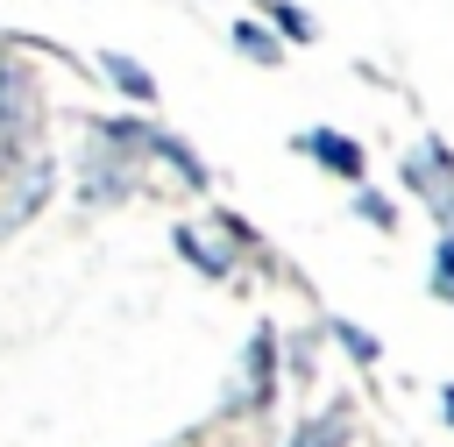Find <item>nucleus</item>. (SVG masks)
Instances as JSON below:
<instances>
[{"mask_svg": "<svg viewBox=\"0 0 454 447\" xmlns=\"http://www.w3.org/2000/svg\"><path fill=\"white\" fill-rule=\"evenodd\" d=\"M227 43H234L248 64H262V71H277V64H284V35H277V28H262V21H234V28H227Z\"/></svg>", "mask_w": 454, "mask_h": 447, "instance_id": "obj_8", "label": "nucleus"}, {"mask_svg": "<svg viewBox=\"0 0 454 447\" xmlns=\"http://www.w3.org/2000/svg\"><path fill=\"white\" fill-rule=\"evenodd\" d=\"M170 241H177V255H184V263H192L199 277H234V255H227V248H213V241H206L199 227H177Z\"/></svg>", "mask_w": 454, "mask_h": 447, "instance_id": "obj_10", "label": "nucleus"}, {"mask_svg": "<svg viewBox=\"0 0 454 447\" xmlns=\"http://www.w3.org/2000/svg\"><path fill=\"white\" fill-rule=\"evenodd\" d=\"M419 156H426V170H433V184H426V206H433V213H440V227L454 234V149H447V142H426Z\"/></svg>", "mask_w": 454, "mask_h": 447, "instance_id": "obj_7", "label": "nucleus"}, {"mask_svg": "<svg viewBox=\"0 0 454 447\" xmlns=\"http://www.w3.org/2000/svg\"><path fill=\"white\" fill-rule=\"evenodd\" d=\"M333 341L355 355V362H383V348H376V333L369 326H355V319H333Z\"/></svg>", "mask_w": 454, "mask_h": 447, "instance_id": "obj_13", "label": "nucleus"}, {"mask_svg": "<svg viewBox=\"0 0 454 447\" xmlns=\"http://www.w3.org/2000/svg\"><path fill=\"white\" fill-rule=\"evenodd\" d=\"M262 14H270V28H277L284 43H312V35H319V21H312L298 0H262Z\"/></svg>", "mask_w": 454, "mask_h": 447, "instance_id": "obj_12", "label": "nucleus"}, {"mask_svg": "<svg viewBox=\"0 0 454 447\" xmlns=\"http://www.w3.org/2000/svg\"><path fill=\"white\" fill-rule=\"evenodd\" d=\"M355 213H362V220H369V227H383V234H390V227H397V206H390V199H383V192H355Z\"/></svg>", "mask_w": 454, "mask_h": 447, "instance_id": "obj_15", "label": "nucleus"}, {"mask_svg": "<svg viewBox=\"0 0 454 447\" xmlns=\"http://www.w3.org/2000/svg\"><path fill=\"white\" fill-rule=\"evenodd\" d=\"M291 149H298V156H312L319 170H333V177H348V184H362V170H369V156H362V142H348L340 128H305V135H291Z\"/></svg>", "mask_w": 454, "mask_h": 447, "instance_id": "obj_4", "label": "nucleus"}, {"mask_svg": "<svg viewBox=\"0 0 454 447\" xmlns=\"http://www.w3.org/2000/svg\"><path fill=\"white\" fill-rule=\"evenodd\" d=\"M149 156H163V163H170V170H177L192 192H206V163L192 156V142H184V135H170V128H149Z\"/></svg>", "mask_w": 454, "mask_h": 447, "instance_id": "obj_9", "label": "nucleus"}, {"mask_svg": "<svg viewBox=\"0 0 454 447\" xmlns=\"http://www.w3.org/2000/svg\"><path fill=\"white\" fill-rule=\"evenodd\" d=\"M348 433H355V426H348V404H333V412H312L284 447H348Z\"/></svg>", "mask_w": 454, "mask_h": 447, "instance_id": "obj_11", "label": "nucleus"}, {"mask_svg": "<svg viewBox=\"0 0 454 447\" xmlns=\"http://www.w3.org/2000/svg\"><path fill=\"white\" fill-rule=\"evenodd\" d=\"M440 412H447V426H454V383H440Z\"/></svg>", "mask_w": 454, "mask_h": 447, "instance_id": "obj_17", "label": "nucleus"}, {"mask_svg": "<svg viewBox=\"0 0 454 447\" xmlns=\"http://www.w3.org/2000/svg\"><path fill=\"white\" fill-rule=\"evenodd\" d=\"M270 397H277V333L255 326L248 333V390H241V404L248 412H270Z\"/></svg>", "mask_w": 454, "mask_h": 447, "instance_id": "obj_5", "label": "nucleus"}, {"mask_svg": "<svg viewBox=\"0 0 454 447\" xmlns=\"http://www.w3.org/2000/svg\"><path fill=\"white\" fill-rule=\"evenodd\" d=\"M135 192H142L135 156L106 149V142H85V156H78V199H85V206H121V199H135Z\"/></svg>", "mask_w": 454, "mask_h": 447, "instance_id": "obj_2", "label": "nucleus"}, {"mask_svg": "<svg viewBox=\"0 0 454 447\" xmlns=\"http://www.w3.org/2000/svg\"><path fill=\"white\" fill-rule=\"evenodd\" d=\"M50 192H57V163L35 149L14 177H7V199H0V227H28L43 206H50Z\"/></svg>", "mask_w": 454, "mask_h": 447, "instance_id": "obj_3", "label": "nucleus"}, {"mask_svg": "<svg viewBox=\"0 0 454 447\" xmlns=\"http://www.w3.org/2000/svg\"><path fill=\"white\" fill-rule=\"evenodd\" d=\"M291 369H298V376H312V333H298V341H291Z\"/></svg>", "mask_w": 454, "mask_h": 447, "instance_id": "obj_16", "label": "nucleus"}, {"mask_svg": "<svg viewBox=\"0 0 454 447\" xmlns=\"http://www.w3.org/2000/svg\"><path fill=\"white\" fill-rule=\"evenodd\" d=\"M99 78H106L114 92H128L135 106H156V78H149V64H135V57H121V50H99Z\"/></svg>", "mask_w": 454, "mask_h": 447, "instance_id": "obj_6", "label": "nucleus"}, {"mask_svg": "<svg viewBox=\"0 0 454 447\" xmlns=\"http://www.w3.org/2000/svg\"><path fill=\"white\" fill-rule=\"evenodd\" d=\"M433 298H447V305H454V234H440V241H433Z\"/></svg>", "mask_w": 454, "mask_h": 447, "instance_id": "obj_14", "label": "nucleus"}, {"mask_svg": "<svg viewBox=\"0 0 454 447\" xmlns=\"http://www.w3.org/2000/svg\"><path fill=\"white\" fill-rule=\"evenodd\" d=\"M43 149V85L21 57L0 50V184Z\"/></svg>", "mask_w": 454, "mask_h": 447, "instance_id": "obj_1", "label": "nucleus"}]
</instances>
